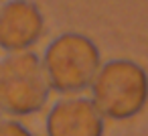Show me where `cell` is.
Masks as SVG:
<instances>
[{"mask_svg": "<svg viewBox=\"0 0 148 136\" xmlns=\"http://www.w3.org/2000/svg\"><path fill=\"white\" fill-rule=\"evenodd\" d=\"M101 53L97 45L81 33H63L55 37L43 57V69L53 91L61 95H77L91 87L101 69Z\"/></svg>", "mask_w": 148, "mask_h": 136, "instance_id": "obj_1", "label": "cell"}, {"mask_svg": "<svg viewBox=\"0 0 148 136\" xmlns=\"http://www.w3.org/2000/svg\"><path fill=\"white\" fill-rule=\"evenodd\" d=\"M89 89L103 118L130 120L148 104V73L136 61L112 59L101 65Z\"/></svg>", "mask_w": 148, "mask_h": 136, "instance_id": "obj_2", "label": "cell"}, {"mask_svg": "<svg viewBox=\"0 0 148 136\" xmlns=\"http://www.w3.org/2000/svg\"><path fill=\"white\" fill-rule=\"evenodd\" d=\"M43 59L33 51L8 53L0 61V112L21 118L39 114L51 95Z\"/></svg>", "mask_w": 148, "mask_h": 136, "instance_id": "obj_3", "label": "cell"}, {"mask_svg": "<svg viewBox=\"0 0 148 136\" xmlns=\"http://www.w3.org/2000/svg\"><path fill=\"white\" fill-rule=\"evenodd\" d=\"M45 33V16L31 0H8L0 6V49L31 51Z\"/></svg>", "mask_w": 148, "mask_h": 136, "instance_id": "obj_4", "label": "cell"}, {"mask_svg": "<svg viewBox=\"0 0 148 136\" xmlns=\"http://www.w3.org/2000/svg\"><path fill=\"white\" fill-rule=\"evenodd\" d=\"M103 120L91 98H63L47 114V136H103Z\"/></svg>", "mask_w": 148, "mask_h": 136, "instance_id": "obj_5", "label": "cell"}, {"mask_svg": "<svg viewBox=\"0 0 148 136\" xmlns=\"http://www.w3.org/2000/svg\"><path fill=\"white\" fill-rule=\"evenodd\" d=\"M0 136H35L18 120H0Z\"/></svg>", "mask_w": 148, "mask_h": 136, "instance_id": "obj_6", "label": "cell"}, {"mask_svg": "<svg viewBox=\"0 0 148 136\" xmlns=\"http://www.w3.org/2000/svg\"><path fill=\"white\" fill-rule=\"evenodd\" d=\"M0 116H2V112H0Z\"/></svg>", "mask_w": 148, "mask_h": 136, "instance_id": "obj_7", "label": "cell"}]
</instances>
